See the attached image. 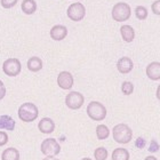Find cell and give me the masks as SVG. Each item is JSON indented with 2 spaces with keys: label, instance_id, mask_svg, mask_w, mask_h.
Wrapping results in <instances>:
<instances>
[{
  "label": "cell",
  "instance_id": "cell-29",
  "mask_svg": "<svg viewBox=\"0 0 160 160\" xmlns=\"http://www.w3.org/2000/svg\"><path fill=\"white\" fill-rule=\"evenodd\" d=\"M6 93H7V90H6V87H5V83L0 80V101L6 96Z\"/></svg>",
  "mask_w": 160,
  "mask_h": 160
},
{
  "label": "cell",
  "instance_id": "cell-23",
  "mask_svg": "<svg viewBox=\"0 0 160 160\" xmlns=\"http://www.w3.org/2000/svg\"><path fill=\"white\" fill-rule=\"evenodd\" d=\"M135 15L138 20L144 21L148 17V9L144 6H137L135 8Z\"/></svg>",
  "mask_w": 160,
  "mask_h": 160
},
{
  "label": "cell",
  "instance_id": "cell-22",
  "mask_svg": "<svg viewBox=\"0 0 160 160\" xmlns=\"http://www.w3.org/2000/svg\"><path fill=\"white\" fill-rule=\"evenodd\" d=\"M121 92H122L123 95H132L134 92V85L133 82H130V81H123L121 83Z\"/></svg>",
  "mask_w": 160,
  "mask_h": 160
},
{
  "label": "cell",
  "instance_id": "cell-16",
  "mask_svg": "<svg viewBox=\"0 0 160 160\" xmlns=\"http://www.w3.org/2000/svg\"><path fill=\"white\" fill-rule=\"evenodd\" d=\"M15 126H16V122L10 116H7V114L0 116V129H6L12 132L15 129Z\"/></svg>",
  "mask_w": 160,
  "mask_h": 160
},
{
  "label": "cell",
  "instance_id": "cell-33",
  "mask_svg": "<svg viewBox=\"0 0 160 160\" xmlns=\"http://www.w3.org/2000/svg\"><path fill=\"white\" fill-rule=\"evenodd\" d=\"M81 160H93V159H90V158H82V159H81Z\"/></svg>",
  "mask_w": 160,
  "mask_h": 160
},
{
  "label": "cell",
  "instance_id": "cell-30",
  "mask_svg": "<svg viewBox=\"0 0 160 160\" xmlns=\"http://www.w3.org/2000/svg\"><path fill=\"white\" fill-rule=\"evenodd\" d=\"M156 96H157V98L160 101V85L158 86V88H157V92H156Z\"/></svg>",
  "mask_w": 160,
  "mask_h": 160
},
{
  "label": "cell",
  "instance_id": "cell-1",
  "mask_svg": "<svg viewBox=\"0 0 160 160\" xmlns=\"http://www.w3.org/2000/svg\"><path fill=\"white\" fill-rule=\"evenodd\" d=\"M113 140L119 144H128L133 138V130L126 123H118L112 129Z\"/></svg>",
  "mask_w": 160,
  "mask_h": 160
},
{
  "label": "cell",
  "instance_id": "cell-17",
  "mask_svg": "<svg viewBox=\"0 0 160 160\" xmlns=\"http://www.w3.org/2000/svg\"><path fill=\"white\" fill-rule=\"evenodd\" d=\"M21 8L25 15H32L37 10V2L36 0H23L21 3Z\"/></svg>",
  "mask_w": 160,
  "mask_h": 160
},
{
  "label": "cell",
  "instance_id": "cell-18",
  "mask_svg": "<svg viewBox=\"0 0 160 160\" xmlns=\"http://www.w3.org/2000/svg\"><path fill=\"white\" fill-rule=\"evenodd\" d=\"M130 154L125 148H117L114 149L111 156V160H129Z\"/></svg>",
  "mask_w": 160,
  "mask_h": 160
},
{
  "label": "cell",
  "instance_id": "cell-5",
  "mask_svg": "<svg viewBox=\"0 0 160 160\" xmlns=\"http://www.w3.org/2000/svg\"><path fill=\"white\" fill-rule=\"evenodd\" d=\"M40 150H41V153L46 157H55L61 152V145L57 140L53 137H48L41 143Z\"/></svg>",
  "mask_w": 160,
  "mask_h": 160
},
{
  "label": "cell",
  "instance_id": "cell-3",
  "mask_svg": "<svg viewBox=\"0 0 160 160\" xmlns=\"http://www.w3.org/2000/svg\"><path fill=\"white\" fill-rule=\"evenodd\" d=\"M87 114L94 121H102L107 118V108L97 101H92L87 105Z\"/></svg>",
  "mask_w": 160,
  "mask_h": 160
},
{
  "label": "cell",
  "instance_id": "cell-2",
  "mask_svg": "<svg viewBox=\"0 0 160 160\" xmlns=\"http://www.w3.org/2000/svg\"><path fill=\"white\" fill-rule=\"evenodd\" d=\"M38 114H39V110H38L37 105L31 103V102L23 103L17 110V116L24 122H32V121H34L38 118Z\"/></svg>",
  "mask_w": 160,
  "mask_h": 160
},
{
  "label": "cell",
  "instance_id": "cell-20",
  "mask_svg": "<svg viewBox=\"0 0 160 160\" xmlns=\"http://www.w3.org/2000/svg\"><path fill=\"white\" fill-rule=\"evenodd\" d=\"M96 136L97 138L100 141H103V140H107L108 137L110 136V129H109V127L105 126V125H98L96 127Z\"/></svg>",
  "mask_w": 160,
  "mask_h": 160
},
{
  "label": "cell",
  "instance_id": "cell-24",
  "mask_svg": "<svg viewBox=\"0 0 160 160\" xmlns=\"http://www.w3.org/2000/svg\"><path fill=\"white\" fill-rule=\"evenodd\" d=\"M18 0H0V5L1 7L6 8V9H9V8H13L15 5L17 3Z\"/></svg>",
  "mask_w": 160,
  "mask_h": 160
},
{
  "label": "cell",
  "instance_id": "cell-19",
  "mask_svg": "<svg viewBox=\"0 0 160 160\" xmlns=\"http://www.w3.org/2000/svg\"><path fill=\"white\" fill-rule=\"evenodd\" d=\"M1 160H20V152L15 148H8L1 153Z\"/></svg>",
  "mask_w": 160,
  "mask_h": 160
},
{
  "label": "cell",
  "instance_id": "cell-7",
  "mask_svg": "<svg viewBox=\"0 0 160 160\" xmlns=\"http://www.w3.org/2000/svg\"><path fill=\"white\" fill-rule=\"evenodd\" d=\"M21 70L22 64L17 58H8L2 64V71L8 77H16L21 73Z\"/></svg>",
  "mask_w": 160,
  "mask_h": 160
},
{
  "label": "cell",
  "instance_id": "cell-12",
  "mask_svg": "<svg viewBox=\"0 0 160 160\" xmlns=\"http://www.w3.org/2000/svg\"><path fill=\"white\" fill-rule=\"evenodd\" d=\"M50 38L55 41H61V40L65 39V37L68 36V29L64 25H54L50 29Z\"/></svg>",
  "mask_w": 160,
  "mask_h": 160
},
{
  "label": "cell",
  "instance_id": "cell-8",
  "mask_svg": "<svg viewBox=\"0 0 160 160\" xmlns=\"http://www.w3.org/2000/svg\"><path fill=\"white\" fill-rule=\"evenodd\" d=\"M85 103V97L79 92H70L65 96V105L71 110H78Z\"/></svg>",
  "mask_w": 160,
  "mask_h": 160
},
{
  "label": "cell",
  "instance_id": "cell-26",
  "mask_svg": "<svg viewBox=\"0 0 160 160\" xmlns=\"http://www.w3.org/2000/svg\"><path fill=\"white\" fill-rule=\"evenodd\" d=\"M145 144H147L145 138L142 136L137 137L136 141H135V147H136L137 149H143V148H145Z\"/></svg>",
  "mask_w": 160,
  "mask_h": 160
},
{
  "label": "cell",
  "instance_id": "cell-21",
  "mask_svg": "<svg viewBox=\"0 0 160 160\" xmlns=\"http://www.w3.org/2000/svg\"><path fill=\"white\" fill-rule=\"evenodd\" d=\"M108 157H109V152H108L105 148L100 147L95 149V151H94V158H95V160H107Z\"/></svg>",
  "mask_w": 160,
  "mask_h": 160
},
{
  "label": "cell",
  "instance_id": "cell-32",
  "mask_svg": "<svg viewBox=\"0 0 160 160\" xmlns=\"http://www.w3.org/2000/svg\"><path fill=\"white\" fill-rule=\"evenodd\" d=\"M42 160H60V159H57V158H55V157H45Z\"/></svg>",
  "mask_w": 160,
  "mask_h": 160
},
{
  "label": "cell",
  "instance_id": "cell-31",
  "mask_svg": "<svg viewBox=\"0 0 160 160\" xmlns=\"http://www.w3.org/2000/svg\"><path fill=\"white\" fill-rule=\"evenodd\" d=\"M144 160H158V159L154 157V156H148V157H145Z\"/></svg>",
  "mask_w": 160,
  "mask_h": 160
},
{
  "label": "cell",
  "instance_id": "cell-25",
  "mask_svg": "<svg viewBox=\"0 0 160 160\" xmlns=\"http://www.w3.org/2000/svg\"><path fill=\"white\" fill-rule=\"evenodd\" d=\"M151 9H152V13H153L154 15L160 16V0H156L154 2H152Z\"/></svg>",
  "mask_w": 160,
  "mask_h": 160
},
{
  "label": "cell",
  "instance_id": "cell-11",
  "mask_svg": "<svg viewBox=\"0 0 160 160\" xmlns=\"http://www.w3.org/2000/svg\"><path fill=\"white\" fill-rule=\"evenodd\" d=\"M38 129L40 130V133L49 135V134H52L55 130V122L53 121V119L45 117L40 120L39 123H38Z\"/></svg>",
  "mask_w": 160,
  "mask_h": 160
},
{
  "label": "cell",
  "instance_id": "cell-6",
  "mask_svg": "<svg viewBox=\"0 0 160 160\" xmlns=\"http://www.w3.org/2000/svg\"><path fill=\"white\" fill-rule=\"evenodd\" d=\"M68 17L73 22H80L83 20V17L86 15V8L81 2H74L71 3L70 6L68 7L67 10Z\"/></svg>",
  "mask_w": 160,
  "mask_h": 160
},
{
  "label": "cell",
  "instance_id": "cell-28",
  "mask_svg": "<svg viewBox=\"0 0 160 160\" xmlns=\"http://www.w3.org/2000/svg\"><path fill=\"white\" fill-rule=\"evenodd\" d=\"M8 143V135L5 132H0V147H3Z\"/></svg>",
  "mask_w": 160,
  "mask_h": 160
},
{
  "label": "cell",
  "instance_id": "cell-4",
  "mask_svg": "<svg viewBox=\"0 0 160 160\" xmlns=\"http://www.w3.org/2000/svg\"><path fill=\"white\" fill-rule=\"evenodd\" d=\"M112 18L116 22H126L132 15L130 6L126 2H118L116 3L111 12Z\"/></svg>",
  "mask_w": 160,
  "mask_h": 160
},
{
  "label": "cell",
  "instance_id": "cell-10",
  "mask_svg": "<svg viewBox=\"0 0 160 160\" xmlns=\"http://www.w3.org/2000/svg\"><path fill=\"white\" fill-rule=\"evenodd\" d=\"M133 68H134V63H133V61H132V58H129V57L123 56L118 60L117 69L120 73H122V74L129 73L130 71L133 70Z\"/></svg>",
  "mask_w": 160,
  "mask_h": 160
},
{
  "label": "cell",
  "instance_id": "cell-9",
  "mask_svg": "<svg viewBox=\"0 0 160 160\" xmlns=\"http://www.w3.org/2000/svg\"><path fill=\"white\" fill-rule=\"evenodd\" d=\"M73 83H74L73 76L69 71H62L57 76V85L62 89H65V90L71 89L73 87Z\"/></svg>",
  "mask_w": 160,
  "mask_h": 160
},
{
  "label": "cell",
  "instance_id": "cell-14",
  "mask_svg": "<svg viewBox=\"0 0 160 160\" xmlns=\"http://www.w3.org/2000/svg\"><path fill=\"white\" fill-rule=\"evenodd\" d=\"M120 34L125 42H132L135 39V30L130 25H121Z\"/></svg>",
  "mask_w": 160,
  "mask_h": 160
},
{
  "label": "cell",
  "instance_id": "cell-15",
  "mask_svg": "<svg viewBox=\"0 0 160 160\" xmlns=\"http://www.w3.org/2000/svg\"><path fill=\"white\" fill-rule=\"evenodd\" d=\"M42 67H43L42 61H41V58L38 56L30 57L27 62L28 70L31 71V72H38V71H40L41 69H42Z\"/></svg>",
  "mask_w": 160,
  "mask_h": 160
},
{
  "label": "cell",
  "instance_id": "cell-13",
  "mask_svg": "<svg viewBox=\"0 0 160 160\" xmlns=\"http://www.w3.org/2000/svg\"><path fill=\"white\" fill-rule=\"evenodd\" d=\"M147 76L150 80H160V63L151 62L147 67Z\"/></svg>",
  "mask_w": 160,
  "mask_h": 160
},
{
  "label": "cell",
  "instance_id": "cell-27",
  "mask_svg": "<svg viewBox=\"0 0 160 160\" xmlns=\"http://www.w3.org/2000/svg\"><path fill=\"white\" fill-rule=\"evenodd\" d=\"M159 149H160V145L158 144L157 141H154V140L151 141L150 145H149V151H150L151 153H154V152H157Z\"/></svg>",
  "mask_w": 160,
  "mask_h": 160
}]
</instances>
